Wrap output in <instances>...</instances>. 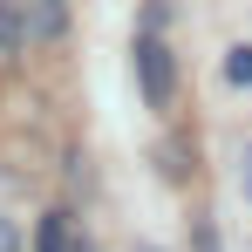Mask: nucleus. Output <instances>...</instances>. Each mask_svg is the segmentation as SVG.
Listing matches in <instances>:
<instances>
[{
	"instance_id": "1",
	"label": "nucleus",
	"mask_w": 252,
	"mask_h": 252,
	"mask_svg": "<svg viewBox=\"0 0 252 252\" xmlns=\"http://www.w3.org/2000/svg\"><path fill=\"white\" fill-rule=\"evenodd\" d=\"M136 89H143V109H170L177 95V62H170V41L164 34H136Z\"/></svg>"
},
{
	"instance_id": "2",
	"label": "nucleus",
	"mask_w": 252,
	"mask_h": 252,
	"mask_svg": "<svg viewBox=\"0 0 252 252\" xmlns=\"http://www.w3.org/2000/svg\"><path fill=\"white\" fill-rule=\"evenodd\" d=\"M34 252H89L82 218H75V211H48L41 225H34Z\"/></svg>"
},
{
	"instance_id": "3",
	"label": "nucleus",
	"mask_w": 252,
	"mask_h": 252,
	"mask_svg": "<svg viewBox=\"0 0 252 252\" xmlns=\"http://www.w3.org/2000/svg\"><path fill=\"white\" fill-rule=\"evenodd\" d=\"M21 7H28V34L34 41H55L68 28V0H21Z\"/></svg>"
},
{
	"instance_id": "4",
	"label": "nucleus",
	"mask_w": 252,
	"mask_h": 252,
	"mask_svg": "<svg viewBox=\"0 0 252 252\" xmlns=\"http://www.w3.org/2000/svg\"><path fill=\"white\" fill-rule=\"evenodd\" d=\"M28 7L21 0H0V55H14V48H28Z\"/></svg>"
},
{
	"instance_id": "5",
	"label": "nucleus",
	"mask_w": 252,
	"mask_h": 252,
	"mask_svg": "<svg viewBox=\"0 0 252 252\" xmlns=\"http://www.w3.org/2000/svg\"><path fill=\"white\" fill-rule=\"evenodd\" d=\"M225 82H232V89L252 82V48H232V55H225Z\"/></svg>"
},
{
	"instance_id": "6",
	"label": "nucleus",
	"mask_w": 252,
	"mask_h": 252,
	"mask_svg": "<svg viewBox=\"0 0 252 252\" xmlns=\"http://www.w3.org/2000/svg\"><path fill=\"white\" fill-rule=\"evenodd\" d=\"M0 252H14V225L7 218H0Z\"/></svg>"
},
{
	"instance_id": "7",
	"label": "nucleus",
	"mask_w": 252,
	"mask_h": 252,
	"mask_svg": "<svg viewBox=\"0 0 252 252\" xmlns=\"http://www.w3.org/2000/svg\"><path fill=\"white\" fill-rule=\"evenodd\" d=\"M136 252H164V246H136Z\"/></svg>"
}]
</instances>
